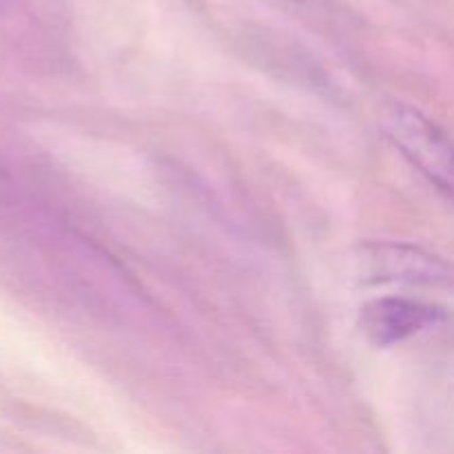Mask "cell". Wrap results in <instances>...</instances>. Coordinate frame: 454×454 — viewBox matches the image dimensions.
Returning <instances> with one entry per match:
<instances>
[{"instance_id": "cell-4", "label": "cell", "mask_w": 454, "mask_h": 454, "mask_svg": "<svg viewBox=\"0 0 454 454\" xmlns=\"http://www.w3.org/2000/svg\"><path fill=\"white\" fill-rule=\"evenodd\" d=\"M297 3H301V0H297Z\"/></svg>"}, {"instance_id": "cell-3", "label": "cell", "mask_w": 454, "mask_h": 454, "mask_svg": "<svg viewBox=\"0 0 454 454\" xmlns=\"http://www.w3.org/2000/svg\"><path fill=\"white\" fill-rule=\"evenodd\" d=\"M446 319V310L411 297H380L359 310V328L380 348L406 341Z\"/></svg>"}, {"instance_id": "cell-2", "label": "cell", "mask_w": 454, "mask_h": 454, "mask_svg": "<svg viewBox=\"0 0 454 454\" xmlns=\"http://www.w3.org/2000/svg\"><path fill=\"white\" fill-rule=\"evenodd\" d=\"M353 270L364 284H403L454 293V262L415 244H359L353 251Z\"/></svg>"}, {"instance_id": "cell-1", "label": "cell", "mask_w": 454, "mask_h": 454, "mask_svg": "<svg viewBox=\"0 0 454 454\" xmlns=\"http://www.w3.org/2000/svg\"><path fill=\"white\" fill-rule=\"evenodd\" d=\"M381 131L390 145L454 202V137L433 118L406 102H395L381 115Z\"/></svg>"}]
</instances>
